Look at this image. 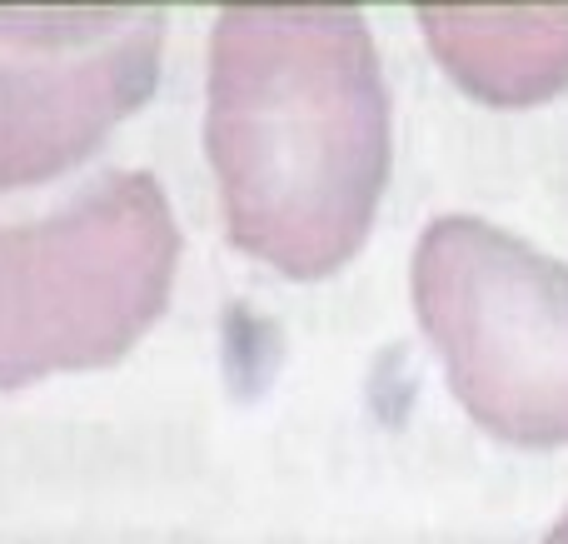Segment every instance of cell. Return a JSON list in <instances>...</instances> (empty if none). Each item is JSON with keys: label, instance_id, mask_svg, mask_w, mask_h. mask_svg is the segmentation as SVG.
Segmentation results:
<instances>
[{"label": "cell", "instance_id": "7a4b0ae2", "mask_svg": "<svg viewBox=\"0 0 568 544\" xmlns=\"http://www.w3.org/2000/svg\"><path fill=\"white\" fill-rule=\"evenodd\" d=\"M180 225L145 170H115L45 220L0 225V390L120 360L175 290Z\"/></svg>", "mask_w": 568, "mask_h": 544}, {"label": "cell", "instance_id": "5b68a950", "mask_svg": "<svg viewBox=\"0 0 568 544\" xmlns=\"http://www.w3.org/2000/svg\"><path fill=\"white\" fill-rule=\"evenodd\" d=\"M419 26L484 105L524 110L568 90V0H424Z\"/></svg>", "mask_w": 568, "mask_h": 544}, {"label": "cell", "instance_id": "3957f363", "mask_svg": "<svg viewBox=\"0 0 568 544\" xmlns=\"http://www.w3.org/2000/svg\"><path fill=\"white\" fill-rule=\"evenodd\" d=\"M414 315L454 400L504 445H568V265L479 215L424 225Z\"/></svg>", "mask_w": 568, "mask_h": 544}, {"label": "cell", "instance_id": "8992f818", "mask_svg": "<svg viewBox=\"0 0 568 544\" xmlns=\"http://www.w3.org/2000/svg\"><path fill=\"white\" fill-rule=\"evenodd\" d=\"M544 544H568V510H564V520H559V525L549 530V540H544Z\"/></svg>", "mask_w": 568, "mask_h": 544}, {"label": "cell", "instance_id": "6da1fadb", "mask_svg": "<svg viewBox=\"0 0 568 544\" xmlns=\"http://www.w3.org/2000/svg\"><path fill=\"white\" fill-rule=\"evenodd\" d=\"M205 150L230 240L290 280L364 250L389 185V90L369 20L334 0H250L215 20Z\"/></svg>", "mask_w": 568, "mask_h": 544}, {"label": "cell", "instance_id": "277c9868", "mask_svg": "<svg viewBox=\"0 0 568 544\" xmlns=\"http://www.w3.org/2000/svg\"><path fill=\"white\" fill-rule=\"evenodd\" d=\"M155 6H0V190L80 165L160 80Z\"/></svg>", "mask_w": 568, "mask_h": 544}]
</instances>
